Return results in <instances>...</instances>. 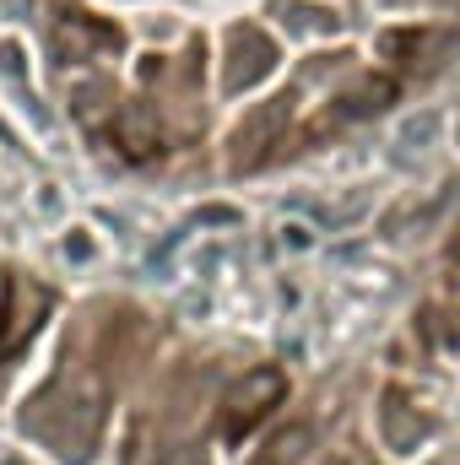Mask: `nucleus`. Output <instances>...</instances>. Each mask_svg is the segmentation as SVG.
<instances>
[{
    "label": "nucleus",
    "instance_id": "obj_1",
    "mask_svg": "<svg viewBox=\"0 0 460 465\" xmlns=\"http://www.w3.org/2000/svg\"><path fill=\"white\" fill-rule=\"evenodd\" d=\"M276 395H282V379H276V373H265V368H260V373H249V379L233 390V401H228V428L238 433L244 422H255V417H260V406H265V401H276Z\"/></svg>",
    "mask_w": 460,
    "mask_h": 465
},
{
    "label": "nucleus",
    "instance_id": "obj_2",
    "mask_svg": "<svg viewBox=\"0 0 460 465\" xmlns=\"http://www.w3.org/2000/svg\"><path fill=\"white\" fill-rule=\"evenodd\" d=\"M260 71H271V44H260L255 33L233 38V65H228V87H249Z\"/></svg>",
    "mask_w": 460,
    "mask_h": 465
},
{
    "label": "nucleus",
    "instance_id": "obj_3",
    "mask_svg": "<svg viewBox=\"0 0 460 465\" xmlns=\"http://www.w3.org/2000/svg\"><path fill=\"white\" fill-rule=\"evenodd\" d=\"M304 444H309V428H287V433L271 439V455L260 465H298L304 460Z\"/></svg>",
    "mask_w": 460,
    "mask_h": 465
},
{
    "label": "nucleus",
    "instance_id": "obj_4",
    "mask_svg": "<svg viewBox=\"0 0 460 465\" xmlns=\"http://www.w3.org/2000/svg\"><path fill=\"white\" fill-rule=\"evenodd\" d=\"M119 135H125V141H130V146H125V152H152V146H157V141H152V135H146V114H135V109H130V114L119 119Z\"/></svg>",
    "mask_w": 460,
    "mask_h": 465
},
{
    "label": "nucleus",
    "instance_id": "obj_5",
    "mask_svg": "<svg viewBox=\"0 0 460 465\" xmlns=\"http://www.w3.org/2000/svg\"><path fill=\"white\" fill-rule=\"evenodd\" d=\"M0 71H5L11 82H22V44H11V38L0 44Z\"/></svg>",
    "mask_w": 460,
    "mask_h": 465
},
{
    "label": "nucleus",
    "instance_id": "obj_6",
    "mask_svg": "<svg viewBox=\"0 0 460 465\" xmlns=\"http://www.w3.org/2000/svg\"><path fill=\"white\" fill-rule=\"evenodd\" d=\"M201 223H238V212H228V206H212V212H201Z\"/></svg>",
    "mask_w": 460,
    "mask_h": 465
},
{
    "label": "nucleus",
    "instance_id": "obj_7",
    "mask_svg": "<svg viewBox=\"0 0 460 465\" xmlns=\"http://www.w3.org/2000/svg\"><path fill=\"white\" fill-rule=\"evenodd\" d=\"M0 141H11V135H5V130H0Z\"/></svg>",
    "mask_w": 460,
    "mask_h": 465
}]
</instances>
